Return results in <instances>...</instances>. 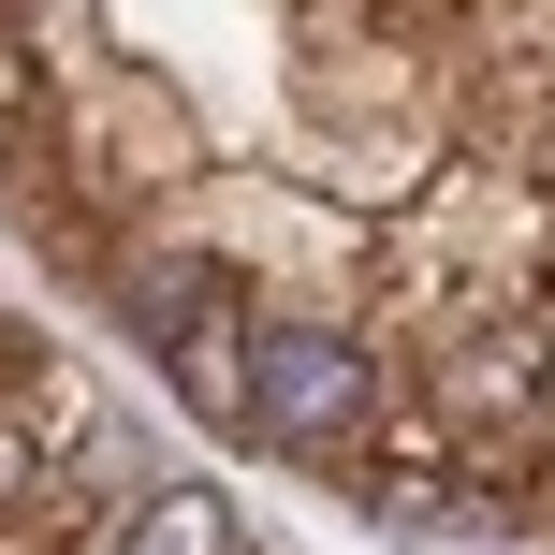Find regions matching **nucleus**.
<instances>
[{"mask_svg": "<svg viewBox=\"0 0 555 555\" xmlns=\"http://www.w3.org/2000/svg\"><path fill=\"white\" fill-rule=\"evenodd\" d=\"M0 498H15V439H0Z\"/></svg>", "mask_w": 555, "mask_h": 555, "instance_id": "423d86ee", "label": "nucleus"}, {"mask_svg": "<svg viewBox=\"0 0 555 555\" xmlns=\"http://www.w3.org/2000/svg\"><path fill=\"white\" fill-rule=\"evenodd\" d=\"M365 336H336V322H263L249 336V424L263 439H293V453H336V439H365Z\"/></svg>", "mask_w": 555, "mask_h": 555, "instance_id": "f257e3e1", "label": "nucleus"}, {"mask_svg": "<svg viewBox=\"0 0 555 555\" xmlns=\"http://www.w3.org/2000/svg\"><path fill=\"white\" fill-rule=\"evenodd\" d=\"M0 117H29V44L0 29Z\"/></svg>", "mask_w": 555, "mask_h": 555, "instance_id": "39448f33", "label": "nucleus"}, {"mask_svg": "<svg viewBox=\"0 0 555 555\" xmlns=\"http://www.w3.org/2000/svg\"><path fill=\"white\" fill-rule=\"evenodd\" d=\"M205 293H220V278H205L191 249H162V263H132V336H176V322H191Z\"/></svg>", "mask_w": 555, "mask_h": 555, "instance_id": "20e7f679", "label": "nucleus"}, {"mask_svg": "<svg viewBox=\"0 0 555 555\" xmlns=\"http://www.w3.org/2000/svg\"><path fill=\"white\" fill-rule=\"evenodd\" d=\"M249 336H263V322H234V293H205L191 322L162 336V365H176V395H191L205 424H234V410H249Z\"/></svg>", "mask_w": 555, "mask_h": 555, "instance_id": "f03ea898", "label": "nucleus"}, {"mask_svg": "<svg viewBox=\"0 0 555 555\" xmlns=\"http://www.w3.org/2000/svg\"><path fill=\"white\" fill-rule=\"evenodd\" d=\"M117 555H234V512L205 498V482H162V498L117 527Z\"/></svg>", "mask_w": 555, "mask_h": 555, "instance_id": "7ed1b4c3", "label": "nucleus"}]
</instances>
